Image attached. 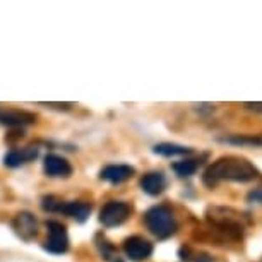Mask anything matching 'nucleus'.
I'll use <instances>...</instances> for the list:
<instances>
[{
    "instance_id": "obj_17",
    "label": "nucleus",
    "mask_w": 262,
    "mask_h": 262,
    "mask_svg": "<svg viewBox=\"0 0 262 262\" xmlns=\"http://www.w3.org/2000/svg\"><path fill=\"white\" fill-rule=\"evenodd\" d=\"M245 106L257 113H262V103H245Z\"/></svg>"
},
{
    "instance_id": "obj_4",
    "label": "nucleus",
    "mask_w": 262,
    "mask_h": 262,
    "mask_svg": "<svg viewBox=\"0 0 262 262\" xmlns=\"http://www.w3.org/2000/svg\"><path fill=\"white\" fill-rule=\"evenodd\" d=\"M130 212H132L130 204H127L123 201H110L100 211V221L105 226H108V228H112V226H118L123 221H127Z\"/></svg>"
},
{
    "instance_id": "obj_8",
    "label": "nucleus",
    "mask_w": 262,
    "mask_h": 262,
    "mask_svg": "<svg viewBox=\"0 0 262 262\" xmlns=\"http://www.w3.org/2000/svg\"><path fill=\"white\" fill-rule=\"evenodd\" d=\"M36 122V115L26 110H17V108H4L0 106V123L7 127H24L31 125Z\"/></svg>"
},
{
    "instance_id": "obj_13",
    "label": "nucleus",
    "mask_w": 262,
    "mask_h": 262,
    "mask_svg": "<svg viewBox=\"0 0 262 262\" xmlns=\"http://www.w3.org/2000/svg\"><path fill=\"white\" fill-rule=\"evenodd\" d=\"M36 156H38L36 147H26V149H21V151H11L9 155H6V158H4V163H6V166L16 168V166H21L24 163L34 160Z\"/></svg>"
},
{
    "instance_id": "obj_9",
    "label": "nucleus",
    "mask_w": 262,
    "mask_h": 262,
    "mask_svg": "<svg viewBox=\"0 0 262 262\" xmlns=\"http://www.w3.org/2000/svg\"><path fill=\"white\" fill-rule=\"evenodd\" d=\"M43 168L48 177H57V179H67L72 173V165L66 158L58 155H48L43 163Z\"/></svg>"
},
{
    "instance_id": "obj_5",
    "label": "nucleus",
    "mask_w": 262,
    "mask_h": 262,
    "mask_svg": "<svg viewBox=\"0 0 262 262\" xmlns=\"http://www.w3.org/2000/svg\"><path fill=\"white\" fill-rule=\"evenodd\" d=\"M48 228V236L45 240V250H48L50 254H66L69 249V236L66 226L58 221H48L47 223Z\"/></svg>"
},
{
    "instance_id": "obj_6",
    "label": "nucleus",
    "mask_w": 262,
    "mask_h": 262,
    "mask_svg": "<svg viewBox=\"0 0 262 262\" xmlns=\"http://www.w3.org/2000/svg\"><path fill=\"white\" fill-rule=\"evenodd\" d=\"M123 252L130 260L134 262H142L146 259H149L152 254V244L144 236L134 235L128 236V238L123 242Z\"/></svg>"
},
{
    "instance_id": "obj_15",
    "label": "nucleus",
    "mask_w": 262,
    "mask_h": 262,
    "mask_svg": "<svg viewBox=\"0 0 262 262\" xmlns=\"http://www.w3.org/2000/svg\"><path fill=\"white\" fill-rule=\"evenodd\" d=\"M199 165H201L199 160H184V161L175 163V165H173V170H175L177 175H180V177H192L197 171Z\"/></svg>"
},
{
    "instance_id": "obj_1",
    "label": "nucleus",
    "mask_w": 262,
    "mask_h": 262,
    "mask_svg": "<svg viewBox=\"0 0 262 262\" xmlns=\"http://www.w3.org/2000/svg\"><path fill=\"white\" fill-rule=\"evenodd\" d=\"M255 179H259V170L250 161L238 156H223L220 160H216L204 171L202 182L212 189L214 185L225 180L245 184V182H252Z\"/></svg>"
},
{
    "instance_id": "obj_18",
    "label": "nucleus",
    "mask_w": 262,
    "mask_h": 262,
    "mask_svg": "<svg viewBox=\"0 0 262 262\" xmlns=\"http://www.w3.org/2000/svg\"><path fill=\"white\" fill-rule=\"evenodd\" d=\"M249 199H254V201H260V202H262V190L252 192V194L249 195Z\"/></svg>"
},
{
    "instance_id": "obj_2",
    "label": "nucleus",
    "mask_w": 262,
    "mask_h": 262,
    "mask_svg": "<svg viewBox=\"0 0 262 262\" xmlns=\"http://www.w3.org/2000/svg\"><path fill=\"white\" fill-rule=\"evenodd\" d=\"M147 230L158 238H168L177 231V221L168 206H155L144 216Z\"/></svg>"
},
{
    "instance_id": "obj_16",
    "label": "nucleus",
    "mask_w": 262,
    "mask_h": 262,
    "mask_svg": "<svg viewBox=\"0 0 262 262\" xmlns=\"http://www.w3.org/2000/svg\"><path fill=\"white\" fill-rule=\"evenodd\" d=\"M228 142L233 144H249V146H262V137H249V136H240V137H228Z\"/></svg>"
},
{
    "instance_id": "obj_11",
    "label": "nucleus",
    "mask_w": 262,
    "mask_h": 262,
    "mask_svg": "<svg viewBox=\"0 0 262 262\" xmlns=\"http://www.w3.org/2000/svg\"><path fill=\"white\" fill-rule=\"evenodd\" d=\"M166 179L161 171H149L141 179V189L149 195H158L165 190Z\"/></svg>"
},
{
    "instance_id": "obj_14",
    "label": "nucleus",
    "mask_w": 262,
    "mask_h": 262,
    "mask_svg": "<svg viewBox=\"0 0 262 262\" xmlns=\"http://www.w3.org/2000/svg\"><path fill=\"white\" fill-rule=\"evenodd\" d=\"M152 151L161 156H180V155H189V152H192L190 147L179 146V144H156L152 147Z\"/></svg>"
},
{
    "instance_id": "obj_7",
    "label": "nucleus",
    "mask_w": 262,
    "mask_h": 262,
    "mask_svg": "<svg viewBox=\"0 0 262 262\" xmlns=\"http://www.w3.org/2000/svg\"><path fill=\"white\" fill-rule=\"evenodd\" d=\"M12 228L17 233L19 238H23L24 242H31L38 235V221L31 212L23 211L17 212L16 217H14Z\"/></svg>"
},
{
    "instance_id": "obj_3",
    "label": "nucleus",
    "mask_w": 262,
    "mask_h": 262,
    "mask_svg": "<svg viewBox=\"0 0 262 262\" xmlns=\"http://www.w3.org/2000/svg\"><path fill=\"white\" fill-rule=\"evenodd\" d=\"M207 220L230 236L240 238L244 233V216L230 207H209Z\"/></svg>"
},
{
    "instance_id": "obj_12",
    "label": "nucleus",
    "mask_w": 262,
    "mask_h": 262,
    "mask_svg": "<svg viewBox=\"0 0 262 262\" xmlns=\"http://www.w3.org/2000/svg\"><path fill=\"white\" fill-rule=\"evenodd\" d=\"M57 212H63L77 221H86V217L91 212V206L86 202H60Z\"/></svg>"
},
{
    "instance_id": "obj_10",
    "label": "nucleus",
    "mask_w": 262,
    "mask_h": 262,
    "mask_svg": "<svg viewBox=\"0 0 262 262\" xmlns=\"http://www.w3.org/2000/svg\"><path fill=\"white\" fill-rule=\"evenodd\" d=\"M136 170L128 165H108L101 170V180H106L110 184H123L134 177Z\"/></svg>"
}]
</instances>
